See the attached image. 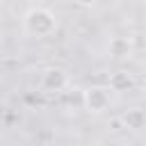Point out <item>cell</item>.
Instances as JSON below:
<instances>
[{"mask_svg": "<svg viewBox=\"0 0 146 146\" xmlns=\"http://www.w3.org/2000/svg\"><path fill=\"white\" fill-rule=\"evenodd\" d=\"M144 41H146V32H144Z\"/></svg>", "mask_w": 146, "mask_h": 146, "instance_id": "9c48e42d", "label": "cell"}, {"mask_svg": "<svg viewBox=\"0 0 146 146\" xmlns=\"http://www.w3.org/2000/svg\"><path fill=\"white\" fill-rule=\"evenodd\" d=\"M23 32L27 36L46 39L57 32V16L48 7H32L23 14Z\"/></svg>", "mask_w": 146, "mask_h": 146, "instance_id": "6da1fadb", "label": "cell"}, {"mask_svg": "<svg viewBox=\"0 0 146 146\" xmlns=\"http://www.w3.org/2000/svg\"><path fill=\"white\" fill-rule=\"evenodd\" d=\"M82 107L89 114H100L110 107V91L105 87H89L82 91Z\"/></svg>", "mask_w": 146, "mask_h": 146, "instance_id": "7a4b0ae2", "label": "cell"}, {"mask_svg": "<svg viewBox=\"0 0 146 146\" xmlns=\"http://www.w3.org/2000/svg\"><path fill=\"white\" fill-rule=\"evenodd\" d=\"M68 87V73L62 66H48L41 73V89L46 94H59Z\"/></svg>", "mask_w": 146, "mask_h": 146, "instance_id": "3957f363", "label": "cell"}, {"mask_svg": "<svg viewBox=\"0 0 146 146\" xmlns=\"http://www.w3.org/2000/svg\"><path fill=\"white\" fill-rule=\"evenodd\" d=\"M144 96H146V80H144Z\"/></svg>", "mask_w": 146, "mask_h": 146, "instance_id": "ba28073f", "label": "cell"}, {"mask_svg": "<svg viewBox=\"0 0 146 146\" xmlns=\"http://www.w3.org/2000/svg\"><path fill=\"white\" fill-rule=\"evenodd\" d=\"M107 55L112 59H128L132 55V39L130 36H112L107 41Z\"/></svg>", "mask_w": 146, "mask_h": 146, "instance_id": "277c9868", "label": "cell"}, {"mask_svg": "<svg viewBox=\"0 0 146 146\" xmlns=\"http://www.w3.org/2000/svg\"><path fill=\"white\" fill-rule=\"evenodd\" d=\"M107 84H110V89L112 91H116V94H125V91H130L132 87H135V78H132V73H128V71H114L110 78H107Z\"/></svg>", "mask_w": 146, "mask_h": 146, "instance_id": "8992f818", "label": "cell"}, {"mask_svg": "<svg viewBox=\"0 0 146 146\" xmlns=\"http://www.w3.org/2000/svg\"><path fill=\"white\" fill-rule=\"evenodd\" d=\"M73 2H75L78 7H84V9H89V7H94L98 0H73Z\"/></svg>", "mask_w": 146, "mask_h": 146, "instance_id": "52a82bcc", "label": "cell"}, {"mask_svg": "<svg viewBox=\"0 0 146 146\" xmlns=\"http://www.w3.org/2000/svg\"><path fill=\"white\" fill-rule=\"evenodd\" d=\"M121 121H123V128L130 130V132H141L146 128V112L141 107H130L121 114Z\"/></svg>", "mask_w": 146, "mask_h": 146, "instance_id": "5b68a950", "label": "cell"}]
</instances>
